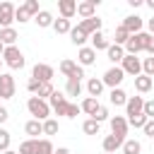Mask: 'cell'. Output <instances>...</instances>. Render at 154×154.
<instances>
[{
  "instance_id": "cell-44",
  "label": "cell",
  "mask_w": 154,
  "mask_h": 154,
  "mask_svg": "<svg viewBox=\"0 0 154 154\" xmlns=\"http://www.w3.org/2000/svg\"><path fill=\"white\" fill-rule=\"evenodd\" d=\"M82 113V106H77V103H70L67 106V118H77Z\"/></svg>"
},
{
  "instance_id": "cell-32",
  "label": "cell",
  "mask_w": 154,
  "mask_h": 154,
  "mask_svg": "<svg viewBox=\"0 0 154 154\" xmlns=\"http://www.w3.org/2000/svg\"><path fill=\"white\" fill-rule=\"evenodd\" d=\"M55 152V147H53V142L46 137V140H36V154H53Z\"/></svg>"
},
{
  "instance_id": "cell-2",
  "label": "cell",
  "mask_w": 154,
  "mask_h": 154,
  "mask_svg": "<svg viewBox=\"0 0 154 154\" xmlns=\"http://www.w3.org/2000/svg\"><path fill=\"white\" fill-rule=\"evenodd\" d=\"M149 36H152V34H147V31L132 34V36L128 38V43L123 46V48H125V53H128V55H137V53H142V51L147 48V41H149Z\"/></svg>"
},
{
  "instance_id": "cell-22",
  "label": "cell",
  "mask_w": 154,
  "mask_h": 154,
  "mask_svg": "<svg viewBox=\"0 0 154 154\" xmlns=\"http://www.w3.org/2000/svg\"><path fill=\"white\" fill-rule=\"evenodd\" d=\"M128 99H130V96H128L125 89H120V87H118V89H111V94H108V101H111L113 106H125Z\"/></svg>"
},
{
  "instance_id": "cell-49",
  "label": "cell",
  "mask_w": 154,
  "mask_h": 154,
  "mask_svg": "<svg viewBox=\"0 0 154 154\" xmlns=\"http://www.w3.org/2000/svg\"><path fill=\"white\" fill-rule=\"evenodd\" d=\"M53 154H70V149H67V147H58Z\"/></svg>"
},
{
  "instance_id": "cell-1",
  "label": "cell",
  "mask_w": 154,
  "mask_h": 154,
  "mask_svg": "<svg viewBox=\"0 0 154 154\" xmlns=\"http://www.w3.org/2000/svg\"><path fill=\"white\" fill-rule=\"evenodd\" d=\"M26 108H29V113H31L36 120H41V123L51 118V103L43 101V99H38V96H29Z\"/></svg>"
},
{
  "instance_id": "cell-34",
  "label": "cell",
  "mask_w": 154,
  "mask_h": 154,
  "mask_svg": "<svg viewBox=\"0 0 154 154\" xmlns=\"http://www.w3.org/2000/svg\"><path fill=\"white\" fill-rule=\"evenodd\" d=\"M113 36H116V43H118V46H125V43H128V38H130V34H128V29H125L123 24H120V26H116Z\"/></svg>"
},
{
  "instance_id": "cell-5",
  "label": "cell",
  "mask_w": 154,
  "mask_h": 154,
  "mask_svg": "<svg viewBox=\"0 0 154 154\" xmlns=\"http://www.w3.org/2000/svg\"><path fill=\"white\" fill-rule=\"evenodd\" d=\"M120 67H123L125 75H132V77H140V75H142V60H140L137 55H128V53H125Z\"/></svg>"
},
{
  "instance_id": "cell-19",
  "label": "cell",
  "mask_w": 154,
  "mask_h": 154,
  "mask_svg": "<svg viewBox=\"0 0 154 154\" xmlns=\"http://www.w3.org/2000/svg\"><path fill=\"white\" fill-rule=\"evenodd\" d=\"M123 142H125V140H120V137H116V135H106V137H103V152L116 154V149H123Z\"/></svg>"
},
{
  "instance_id": "cell-13",
  "label": "cell",
  "mask_w": 154,
  "mask_h": 154,
  "mask_svg": "<svg viewBox=\"0 0 154 154\" xmlns=\"http://www.w3.org/2000/svg\"><path fill=\"white\" fill-rule=\"evenodd\" d=\"M142 24H144V19H142L140 14H128V17L123 19V26L128 29L130 36H132V34H140V31H142Z\"/></svg>"
},
{
  "instance_id": "cell-18",
  "label": "cell",
  "mask_w": 154,
  "mask_h": 154,
  "mask_svg": "<svg viewBox=\"0 0 154 154\" xmlns=\"http://www.w3.org/2000/svg\"><path fill=\"white\" fill-rule=\"evenodd\" d=\"M106 55H108V60H111L113 65H118V63H123V58H125V48L118 46V43H111L108 51H106Z\"/></svg>"
},
{
  "instance_id": "cell-47",
  "label": "cell",
  "mask_w": 154,
  "mask_h": 154,
  "mask_svg": "<svg viewBox=\"0 0 154 154\" xmlns=\"http://www.w3.org/2000/svg\"><path fill=\"white\" fill-rule=\"evenodd\" d=\"M7 118H10V113H7V108H5V106H0V125H2V123H5Z\"/></svg>"
},
{
  "instance_id": "cell-54",
  "label": "cell",
  "mask_w": 154,
  "mask_h": 154,
  "mask_svg": "<svg viewBox=\"0 0 154 154\" xmlns=\"http://www.w3.org/2000/svg\"><path fill=\"white\" fill-rule=\"evenodd\" d=\"M0 67H2V58H0Z\"/></svg>"
},
{
  "instance_id": "cell-9",
  "label": "cell",
  "mask_w": 154,
  "mask_h": 154,
  "mask_svg": "<svg viewBox=\"0 0 154 154\" xmlns=\"http://www.w3.org/2000/svg\"><path fill=\"white\" fill-rule=\"evenodd\" d=\"M53 75H55V70L51 67V65H46V63H36L34 65V70H31V77L34 79H38V82H51L53 79Z\"/></svg>"
},
{
  "instance_id": "cell-16",
  "label": "cell",
  "mask_w": 154,
  "mask_h": 154,
  "mask_svg": "<svg viewBox=\"0 0 154 154\" xmlns=\"http://www.w3.org/2000/svg\"><path fill=\"white\" fill-rule=\"evenodd\" d=\"M58 12H60L63 19H72L77 14V2L75 0H60L58 2Z\"/></svg>"
},
{
  "instance_id": "cell-51",
  "label": "cell",
  "mask_w": 154,
  "mask_h": 154,
  "mask_svg": "<svg viewBox=\"0 0 154 154\" xmlns=\"http://www.w3.org/2000/svg\"><path fill=\"white\" fill-rule=\"evenodd\" d=\"M147 7H149V10H154V0H147Z\"/></svg>"
},
{
  "instance_id": "cell-20",
  "label": "cell",
  "mask_w": 154,
  "mask_h": 154,
  "mask_svg": "<svg viewBox=\"0 0 154 154\" xmlns=\"http://www.w3.org/2000/svg\"><path fill=\"white\" fill-rule=\"evenodd\" d=\"M89 38H91V48H94V51H108V46H111L103 31H96V34H91Z\"/></svg>"
},
{
  "instance_id": "cell-45",
  "label": "cell",
  "mask_w": 154,
  "mask_h": 154,
  "mask_svg": "<svg viewBox=\"0 0 154 154\" xmlns=\"http://www.w3.org/2000/svg\"><path fill=\"white\" fill-rule=\"evenodd\" d=\"M142 130H144V135H147V137H152V140H154V120H147V125H144Z\"/></svg>"
},
{
  "instance_id": "cell-48",
  "label": "cell",
  "mask_w": 154,
  "mask_h": 154,
  "mask_svg": "<svg viewBox=\"0 0 154 154\" xmlns=\"http://www.w3.org/2000/svg\"><path fill=\"white\" fill-rule=\"evenodd\" d=\"M147 34H152V36H154V17H152V19H147Z\"/></svg>"
},
{
  "instance_id": "cell-50",
  "label": "cell",
  "mask_w": 154,
  "mask_h": 154,
  "mask_svg": "<svg viewBox=\"0 0 154 154\" xmlns=\"http://www.w3.org/2000/svg\"><path fill=\"white\" fill-rule=\"evenodd\" d=\"M128 2H130V7H140L142 5V0H128Z\"/></svg>"
},
{
  "instance_id": "cell-17",
  "label": "cell",
  "mask_w": 154,
  "mask_h": 154,
  "mask_svg": "<svg viewBox=\"0 0 154 154\" xmlns=\"http://www.w3.org/2000/svg\"><path fill=\"white\" fill-rule=\"evenodd\" d=\"M24 132L29 135V140H38V135H43V123L36 120V118H31V120H26Z\"/></svg>"
},
{
  "instance_id": "cell-26",
  "label": "cell",
  "mask_w": 154,
  "mask_h": 154,
  "mask_svg": "<svg viewBox=\"0 0 154 154\" xmlns=\"http://www.w3.org/2000/svg\"><path fill=\"white\" fill-rule=\"evenodd\" d=\"M34 22H36L41 29H46V26H53V22H55V19H53V14H51L48 10H41V12L34 17Z\"/></svg>"
},
{
  "instance_id": "cell-6",
  "label": "cell",
  "mask_w": 154,
  "mask_h": 154,
  "mask_svg": "<svg viewBox=\"0 0 154 154\" xmlns=\"http://www.w3.org/2000/svg\"><path fill=\"white\" fill-rule=\"evenodd\" d=\"M48 103H51V108H53L58 116H67V106H70V101L65 99V94H63V91H58V89H55V91L51 94Z\"/></svg>"
},
{
  "instance_id": "cell-28",
  "label": "cell",
  "mask_w": 154,
  "mask_h": 154,
  "mask_svg": "<svg viewBox=\"0 0 154 154\" xmlns=\"http://www.w3.org/2000/svg\"><path fill=\"white\" fill-rule=\"evenodd\" d=\"M89 36L82 31V29H77V26H72V31H70V41L75 43V46H79V48H84V41H87Z\"/></svg>"
},
{
  "instance_id": "cell-27",
  "label": "cell",
  "mask_w": 154,
  "mask_h": 154,
  "mask_svg": "<svg viewBox=\"0 0 154 154\" xmlns=\"http://www.w3.org/2000/svg\"><path fill=\"white\" fill-rule=\"evenodd\" d=\"M87 91H89V96L99 99V96H101V91H103V82H101V79H96V77H91V79L87 82Z\"/></svg>"
},
{
  "instance_id": "cell-39",
  "label": "cell",
  "mask_w": 154,
  "mask_h": 154,
  "mask_svg": "<svg viewBox=\"0 0 154 154\" xmlns=\"http://www.w3.org/2000/svg\"><path fill=\"white\" fill-rule=\"evenodd\" d=\"M147 120H149V118H147L144 113H140V116H132V118H128V123H130L132 128H144V125H147Z\"/></svg>"
},
{
  "instance_id": "cell-12",
  "label": "cell",
  "mask_w": 154,
  "mask_h": 154,
  "mask_svg": "<svg viewBox=\"0 0 154 154\" xmlns=\"http://www.w3.org/2000/svg\"><path fill=\"white\" fill-rule=\"evenodd\" d=\"M96 5H99V0H84V2H77V14H79L82 19H91V17H96Z\"/></svg>"
},
{
  "instance_id": "cell-31",
  "label": "cell",
  "mask_w": 154,
  "mask_h": 154,
  "mask_svg": "<svg viewBox=\"0 0 154 154\" xmlns=\"http://www.w3.org/2000/svg\"><path fill=\"white\" fill-rule=\"evenodd\" d=\"M82 130H84V135H99V130H101V123H96L94 118H87V120L82 123Z\"/></svg>"
},
{
  "instance_id": "cell-38",
  "label": "cell",
  "mask_w": 154,
  "mask_h": 154,
  "mask_svg": "<svg viewBox=\"0 0 154 154\" xmlns=\"http://www.w3.org/2000/svg\"><path fill=\"white\" fill-rule=\"evenodd\" d=\"M10 140H12V137H10V132H7L5 128H0V154L10 149Z\"/></svg>"
},
{
  "instance_id": "cell-11",
  "label": "cell",
  "mask_w": 154,
  "mask_h": 154,
  "mask_svg": "<svg viewBox=\"0 0 154 154\" xmlns=\"http://www.w3.org/2000/svg\"><path fill=\"white\" fill-rule=\"evenodd\" d=\"M140 113H144V99L142 96H130L128 103H125V116L132 118V116H140Z\"/></svg>"
},
{
  "instance_id": "cell-33",
  "label": "cell",
  "mask_w": 154,
  "mask_h": 154,
  "mask_svg": "<svg viewBox=\"0 0 154 154\" xmlns=\"http://www.w3.org/2000/svg\"><path fill=\"white\" fill-rule=\"evenodd\" d=\"M142 152V144L137 140H125L123 142V154H140Z\"/></svg>"
},
{
  "instance_id": "cell-40",
  "label": "cell",
  "mask_w": 154,
  "mask_h": 154,
  "mask_svg": "<svg viewBox=\"0 0 154 154\" xmlns=\"http://www.w3.org/2000/svg\"><path fill=\"white\" fill-rule=\"evenodd\" d=\"M24 7L29 10V14H31V17H36V14L41 12V7H38V0H26V2H24Z\"/></svg>"
},
{
  "instance_id": "cell-43",
  "label": "cell",
  "mask_w": 154,
  "mask_h": 154,
  "mask_svg": "<svg viewBox=\"0 0 154 154\" xmlns=\"http://www.w3.org/2000/svg\"><path fill=\"white\" fill-rule=\"evenodd\" d=\"M144 116H147L149 120H154V99L144 101Z\"/></svg>"
},
{
  "instance_id": "cell-24",
  "label": "cell",
  "mask_w": 154,
  "mask_h": 154,
  "mask_svg": "<svg viewBox=\"0 0 154 154\" xmlns=\"http://www.w3.org/2000/svg\"><path fill=\"white\" fill-rule=\"evenodd\" d=\"M65 94H67V96H79V94H82V79L70 77L67 84H65Z\"/></svg>"
},
{
  "instance_id": "cell-10",
  "label": "cell",
  "mask_w": 154,
  "mask_h": 154,
  "mask_svg": "<svg viewBox=\"0 0 154 154\" xmlns=\"http://www.w3.org/2000/svg\"><path fill=\"white\" fill-rule=\"evenodd\" d=\"M14 12H17V7H14L12 2H0V26H2V29H10V26H12Z\"/></svg>"
},
{
  "instance_id": "cell-8",
  "label": "cell",
  "mask_w": 154,
  "mask_h": 154,
  "mask_svg": "<svg viewBox=\"0 0 154 154\" xmlns=\"http://www.w3.org/2000/svg\"><path fill=\"white\" fill-rule=\"evenodd\" d=\"M128 128H130V123H128L125 116H113V118H111V135H116V137H120V140H128V137H125V135H128Z\"/></svg>"
},
{
  "instance_id": "cell-55",
  "label": "cell",
  "mask_w": 154,
  "mask_h": 154,
  "mask_svg": "<svg viewBox=\"0 0 154 154\" xmlns=\"http://www.w3.org/2000/svg\"><path fill=\"white\" fill-rule=\"evenodd\" d=\"M103 154H108V152H103Z\"/></svg>"
},
{
  "instance_id": "cell-15",
  "label": "cell",
  "mask_w": 154,
  "mask_h": 154,
  "mask_svg": "<svg viewBox=\"0 0 154 154\" xmlns=\"http://www.w3.org/2000/svg\"><path fill=\"white\" fill-rule=\"evenodd\" d=\"M77 29H82L87 36H91V34L101 31V19H99V17H91V19H79Z\"/></svg>"
},
{
  "instance_id": "cell-35",
  "label": "cell",
  "mask_w": 154,
  "mask_h": 154,
  "mask_svg": "<svg viewBox=\"0 0 154 154\" xmlns=\"http://www.w3.org/2000/svg\"><path fill=\"white\" fill-rule=\"evenodd\" d=\"M58 130H60V125H58V120L55 118H48V120H43V135H58Z\"/></svg>"
},
{
  "instance_id": "cell-36",
  "label": "cell",
  "mask_w": 154,
  "mask_h": 154,
  "mask_svg": "<svg viewBox=\"0 0 154 154\" xmlns=\"http://www.w3.org/2000/svg\"><path fill=\"white\" fill-rule=\"evenodd\" d=\"M17 154H36V140H24L19 144Z\"/></svg>"
},
{
  "instance_id": "cell-21",
  "label": "cell",
  "mask_w": 154,
  "mask_h": 154,
  "mask_svg": "<svg viewBox=\"0 0 154 154\" xmlns=\"http://www.w3.org/2000/svg\"><path fill=\"white\" fill-rule=\"evenodd\" d=\"M152 87H154V79H152V77H147V75H140V77H135V89H137L140 94H147V91H152Z\"/></svg>"
},
{
  "instance_id": "cell-46",
  "label": "cell",
  "mask_w": 154,
  "mask_h": 154,
  "mask_svg": "<svg viewBox=\"0 0 154 154\" xmlns=\"http://www.w3.org/2000/svg\"><path fill=\"white\" fill-rule=\"evenodd\" d=\"M144 51H147V53L154 58V36H149V41H147V48H144Z\"/></svg>"
},
{
  "instance_id": "cell-3",
  "label": "cell",
  "mask_w": 154,
  "mask_h": 154,
  "mask_svg": "<svg viewBox=\"0 0 154 154\" xmlns=\"http://www.w3.org/2000/svg\"><path fill=\"white\" fill-rule=\"evenodd\" d=\"M2 63L12 70H22L24 67V53L17 48V46H7L5 53H2Z\"/></svg>"
},
{
  "instance_id": "cell-4",
  "label": "cell",
  "mask_w": 154,
  "mask_h": 154,
  "mask_svg": "<svg viewBox=\"0 0 154 154\" xmlns=\"http://www.w3.org/2000/svg\"><path fill=\"white\" fill-rule=\"evenodd\" d=\"M123 79H125V72H123V67H120V65H113V67H108V70H106V75L101 77L103 87H111V89H118Z\"/></svg>"
},
{
  "instance_id": "cell-52",
  "label": "cell",
  "mask_w": 154,
  "mask_h": 154,
  "mask_svg": "<svg viewBox=\"0 0 154 154\" xmlns=\"http://www.w3.org/2000/svg\"><path fill=\"white\" fill-rule=\"evenodd\" d=\"M2 53H5V43L0 41V58H2Z\"/></svg>"
},
{
  "instance_id": "cell-7",
  "label": "cell",
  "mask_w": 154,
  "mask_h": 154,
  "mask_svg": "<svg viewBox=\"0 0 154 154\" xmlns=\"http://www.w3.org/2000/svg\"><path fill=\"white\" fill-rule=\"evenodd\" d=\"M14 91H17L14 77L7 75V72H0V99H12Z\"/></svg>"
},
{
  "instance_id": "cell-53",
  "label": "cell",
  "mask_w": 154,
  "mask_h": 154,
  "mask_svg": "<svg viewBox=\"0 0 154 154\" xmlns=\"http://www.w3.org/2000/svg\"><path fill=\"white\" fill-rule=\"evenodd\" d=\"M2 154H17V152H12V149H7V152H2Z\"/></svg>"
},
{
  "instance_id": "cell-37",
  "label": "cell",
  "mask_w": 154,
  "mask_h": 154,
  "mask_svg": "<svg viewBox=\"0 0 154 154\" xmlns=\"http://www.w3.org/2000/svg\"><path fill=\"white\" fill-rule=\"evenodd\" d=\"M29 19H34V17L29 14V10H26L24 5H19V7H17V12H14V22L24 24V22H29Z\"/></svg>"
},
{
  "instance_id": "cell-23",
  "label": "cell",
  "mask_w": 154,
  "mask_h": 154,
  "mask_svg": "<svg viewBox=\"0 0 154 154\" xmlns=\"http://www.w3.org/2000/svg\"><path fill=\"white\" fill-rule=\"evenodd\" d=\"M17 38H19L17 29H12V26H10V29H0V41L5 43V48H7V46H14Z\"/></svg>"
},
{
  "instance_id": "cell-25",
  "label": "cell",
  "mask_w": 154,
  "mask_h": 154,
  "mask_svg": "<svg viewBox=\"0 0 154 154\" xmlns=\"http://www.w3.org/2000/svg\"><path fill=\"white\" fill-rule=\"evenodd\" d=\"M79 106H82V111H84V113L91 118V116L99 111V106H101V103H99V99H94V96H87V99H84Z\"/></svg>"
},
{
  "instance_id": "cell-29",
  "label": "cell",
  "mask_w": 154,
  "mask_h": 154,
  "mask_svg": "<svg viewBox=\"0 0 154 154\" xmlns=\"http://www.w3.org/2000/svg\"><path fill=\"white\" fill-rule=\"evenodd\" d=\"M58 70H60V72H63V75H65V77H67V79H70V77H72V75H75V72H77V70H79V65H77V63H75V60H63V63H60V67H58Z\"/></svg>"
},
{
  "instance_id": "cell-42",
  "label": "cell",
  "mask_w": 154,
  "mask_h": 154,
  "mask_svg": "<svg viewBox=\"0 0 154 154\" xmlns=\"http://www.w3.org/2000/svg\"><path fill=\"white\" fill-rule=\"evenodd\" d=\"M41 84H43V82H38V79H34V77H31V79L26 82V89H29V91L36 96V94H38V89H41Z\"/></svg>"
},
{
  "instance_id": "cell-30",
  "label": "cell",
  "mask_w": 154,
  "mask_h": 154,
  "mask_svg": "<svg viewBox=\"0 0 154 154\" xmlns=\"http://www.w3.org/2000/svg\"><path fill=\"white\" fill-rule=\"evenodd\" d=\"M53 29H55V34H70V31H72V22L60 17V19L53 22Z\"/></svg>"
},
{
  "instance_id": "cell-14",
  "label": "cell",
  "mask_w": 154,
  "mask_h": 154,
  "mask_svg": "<svg viewBox=\"0 0 154 154\" xmlns=\"http://www.w3.org/2000/svg\"><path fill=\"white\" fill-rule=\"evenodd\" d=\"M77 60H79V65H82V67H89V65H94V63H96V51H94L91 46H84V48H79V51H77Z\"/></svg>"
},
{
  "instance_id": "cell-41",
  "label": "cell",
  "mask_w": 154,
  "mask_h": 154,
  "mask_svg": "<svg viewBox=\"0 0 154 154\" xmlns=\"http://www.w3.org/2000/svg\"><path fill=\"white\" fill-rule=\"evenodd\" d=\"M91 118H94L96 123H103V120H108V108H106V106H99V111H96Z\"/></svg>"
}]
</instances>
